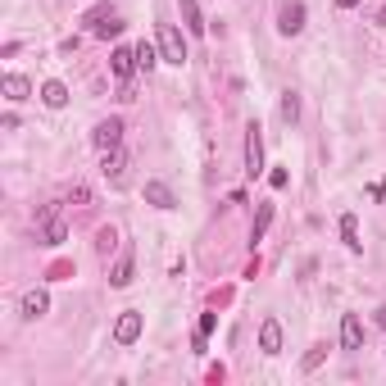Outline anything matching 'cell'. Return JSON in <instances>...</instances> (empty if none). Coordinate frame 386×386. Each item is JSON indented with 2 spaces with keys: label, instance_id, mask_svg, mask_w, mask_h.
<instances>
[{
  "label": "cell",
  "instance_id": "ac0fdd59",
  "mask_svg": "<svg viewBox=\"0 0 386 386\" xmlns=\"http://www.w3.org/2000/svg\"><path fill=\"white\" fill-rule=\"evenodd\" d=\"M268 223H273V205H259V214H254V227H250V241H264Z\"/></svg>",
  "mask_w": 386,
  "mask_h": 386
},
{
  "label": "cell",
  "instance_id": "e0dca14e",
  "mask_svg": "<svg viewBox=\"0 0 386 386\" xmlns=\"http://www.w3.org/2000/svg\"><path fill=\"white\" fill-rule=\"evenodd\" d=\"M132 273H136L132 254H123L119 264H114V273H110V287H128V282H132Z\"/></svg>",
  "mask_w": 386,
  "mask_h": 386
},
{
  "label": "cell",
  "instance_id": "277c9868",
  "mask_svg": "<svg viewBox=\"0 0 386 386\" xmlns=\"http://www.w3.org/2000/svg\"><path fill=\"white\" fill-rule=\"evenodd\" d=\"M91 141H96V150H119V145H123V119H105V123H96Z\"/></svg>",
  "mask_w": 386,
  "mask_h": 386
},
{
  "label": "cell",
  "instance_id": "8fae6325",
  "mask_svg": "<svg viewBox=\"0 0 386 386\" xmlns=\"http://www.w3.org/2000/svg\"><path fill=\"white\" fill-rule=\"evenodd\" d=\"M41 219H45V227H41V245H59V241H64V236H68V227H64V223L55 219V210H45Z\"/></svg>",
  "mask_w": 386,
  "mask_h": 386
},
{
  "label": "cell",
  "instance_id": "44dd1931",
  "mask_svg": "<svg viewBox=\"0 0 386 386\" xmlns=\"http://www.w3.org/2000/svg\"><path fill=\"white\" fill-rule=\"evenodd\" d=\"M114 245H119V232H114V227H100V232H96V250H100V254H110Z\"/></svg>",
  "mask_w": 386,
  "mask_h": 386
},
{
  "label": "cell",
  "instance_id": "8992f818",
  "mask_svg": "<svg viewBox=\"0 0 386 386\" xmlns=\"http://www.w3.org/2000/svg\"><path fill=\"white\" fill-rule=\"evenodd\" d=\"M341 345L345 350H364V323H359V314H345L341 318Z\"/></svg>",
  "mask_w": 386,
  "mask_h": 386
},
{
  "label": "cell",
  "instance_id": "7402d4cb",
  "mask_svg": "<svg viewBox=\"0 0 386 386\" xmlns=\"http://www.w3.org/2000/svg\"><path fill=\"white\" fill-rule=\"evenodd\" d=\"M119 32H123V23H119V19H110V14L96 23V37H119Z\"/></svg>",
  "mask_w": 386,
  "mask_h": 386
},
{
  "label": "cell",
  "instance_id": "ba28073f",
  "mask_svg": "<svg viewBox=\"0 0 386 386\" xmlns=\"http://www.w3.org/2000/svg\"><path fill=\"white\" fill-rule=\"evenodd\" d=\"M259 350L264 354H282V323L277 318H264V327H259Z\"/></svg>",
  "mask_w": 386,
  "mask_h": 386
},
{
  "label": "cell",
  "instance_id": "52a82bcc",
  "mask_svg": "<svg viewBox=\"0 0 386 386\" xmlns=\"http://www.w3.org/2000/svg\"><path fill=\"white\" fill-rule=\"evenodd\" d=\"M110 68H114V77H119V82H128V77L136 73V50H128V45H119V50H114V55H110Z\"/></svg>",
  "mask_w": 386,
  "mask_h": 386
},
{
  "label": "cell",
  "instance_id": "cb8c5ba5",
  "mask_svg": "<svg viewBox=\"0 0 386 386\" xmlns=\"http://www.w3.org/2000/svg\"><path fill=\"white\" fill-rule=\"evenodd\" d=\"M287 182H291V173H287V168H273V173H268V187H277V191H282Z\"/></svg>",
  "mask_w": 386,
  "mask_h": 386
},
{
  "label": "cell",
  "instance_id": "603a6c76",
  "mask_svg": "<svg viewBox=\"0 0 386 386\" xmlns=\"http://www.w3.org/2000/svg\"><path fill=\"white\" fill-rule=\"evenodd\" d=\"M323 354H327V345H314V350L305 354V373H314V368L323 364Z\"/></svg>",
  "mask_w": 386,
  "mask_h": 386
},
{
  "label": "cell",
  "instance_id": "484cf974",
  "mask_svg": "<svg viewBox=\"0 0 386 386\" xmlns=\"http://www.w3.org/2000/svg\"><path fill=\"white\" fill-rule=\"evenodd\" d=\"M377 327H382V332H386V305H382V309H377Z\"/></svg>",
  "mask_w": 386,
  "mask_h": 386
},
{
  "label": "cell",
  "instance_id": "3957f363",
  "mask_svg": "<svg viewBox=\"0 0 386 386\" xmlns=\"http://www.w3.org/2000/svg\"><path fill=\"white\" fill-rule=\"evenodd\" d=\"M141 327H145L141 309H123V314H119V323H114V341H119V345H136Z\"/></svg>",
  "mask_w": 386,
  "mask_h": 386
},
{
  "label": "cell",
  "instance_id": "5b68a950",
  "mask_svg": "<svg viewBox=\"0 0 386 386\" xmlns=\"http://www.w3.org/2000/svg\"><path fill=\"white\" fill-rule=\"evenodd\" d=\"M277 32L282 37L305 32V5H300V0H287V5H282V14H277Z\"/></svg>",
  "mask_w": 386,
  "mask_h": 386
},
{
  "label": "cell",
  "instance_id": "7c38bea8",
  "mask_svg": "<svg viewBox=\"0 0 386 386\" xmlns=\"http://www.w3.org/2000/svg\"><path fill=\"white\" fill-rule=\"evenodd\" d=\"M177 10H182V23H187V32H205V28H210V23H205V19H200V5H196V0H177Z\"/></svg>",
  "mask_w": 386,
  "mask_h": 386
},
{
  "label": "cell",
  "instance_id": "83f0119b",
  "mask_svg": "<svg viewBox=\"0 0 386 386\" xmlns=\"http://www.w3.org/2000/svg\"><path fill=\"white\" fill-rule=\"evenodd\" d=\"M377 23H382V28H386V5H382V14H377Z\"/></svg>",
  "mask_w": 386,
  "mask_h": 386
},
{
  "label": "cell",
  "instance_id": "9a60e30c",
  "mask_svg": "<svg viewBox=\"0 0 386 386\" xmlns=\"http://www.w3.org/2000/svg\"><path fill=\"white\" fill-rule=\"evenodd\" d=\"M41 100L50 105V110H64V105H68V87H64V82H45V87H41Z\"/></svg>",
  "mask_w": 386,
  "mask_h": 386
},
{
  "label": "cell",
  "instance_id": "7a4b0ae2",
  "mask_svg": "<svg viewBox=\"0 0 386 386\" xmlns=\"http://www.w3.org/2000/svg\"><path fill=\"white\" fill-rule=\"evenodd\" d=\"M245 173L250 177L264 173V132H259V123L245 128Z\"/></svg>",
  "mask_w": 386,
  "mask_h": 386
},
{
  "label": "cell",
  "instance_id": "4fadbf2b",
  "mask_svg": "<svg viewBox=\"0 0 386 386\" xmlns=\"http://www.w3.org/2000/svg\"><path fill=\"white\" fill-rule=\"evenodd\" d=\"M5 96H10L14 105H19V100H28V96H32V82H28L23 73H10V77H5Z\"/></svg>",
  "mask_w": 386,
  "mask_h": 386
},
{
  "label": "cell",
  "instance_id": "5bb4252c",
  "mask_svg": "<svg viewBox=\"0 0 386 386\" xmlns=\"http://www.w3.org/2000/svg\"><path fill=\"white\" fill-rule=\"evenodd\" d=\"M145 200H150L154 210H173V191L164 182H145Z\"/></svg>",
  "mask_w": 386,
  "mask_h": 386
},
{
  "label": "cell",
  "instance_id": "2e32d148",
  "mask_svg": "<svg viewBox=\"0 0 386 386\" xmlns=\"http://www.w3.org/2000/svg\"><path fill=\"white\" fill-rule=\"evenodd\" d=\"M341 241H345V250H364V241H359V223H354V214H345L341 219Z\"/></svg>",
  "mask_w": 386,
  "mask_h": 386
},
{
  "label": "cell",
  "instance_id": "d6986e66",
  "mask_svg": "<svg viewBox=\"0 0 386 386\" xmlns=\"http://www.w3.org/2000/svg\"><path fill=\"white\" fill-rule=\"evenodd\" d=\"M159 55H164V50H154L150 41H141V45H136V68H145V73H150V68L159 64Z\"/></svg>",
  "mask_w": 386,
  "mask_h": 386
},
{
  "label": "cell",
  "instance_id": "30bf717a",
  "mask_svg": "<svg viewBox=\"0 0 386 386\" xmlns=\"http://www.w3.org/2000/svg\"><path fill=\"white\" fill-rule=\"evenodd\" d=\"M105 177H110L114 187L128 177V154H123V150H105Z\"/></svg>",
  "mask_w": 386,
  "mask_h": 386
},
{
  "label": "cell",
  "instance_id": "ffe728a7",
  "mask_svg": "<svg viewBox=\"0 0 386 386\" xmlns=\"http://www.w3.org/2000/svg\"><path fill=\"white\" fill-rule=\"evenodd\" d=\"M296 119H300V96L287 91V96H282V123H296Z\"/></svg>",
  "mask_w": 386,
  "mask_h": 386
},
{
  "label": "cell",
  "instance_id": "4316f807",
  "mask_svg": "<svg viewBox=\"0 0 386 386\" xmlns=\"http://www.w3.org/2000/svg\"><path fill=\"white\" fill-rule=\"evenodd\" d=\"M336 5H341V10H354V5H359V0H336Z\"/></svg>",
  "mask_w": 386,
  "mask_h": 386
},
{
  "label": "cell",
  "instance_id": "6da1fadb",
  "mask_svg": "<svg viewBox=\"0 0 386 386\" xmlns=\"http://www.w3.org/2000/svg\"><path fill=\"white\" fill-rule=\"evenodd\" d=\"M159 50H164V64H187V41H182V32H177L173 23H159Z\"/></svg>",
  "mask_w": 386,
  "mask_h": 386
},
{
  "label": "cell",
  "instance_id": "d4e9b609",
  "mask_svg": "<svg viewBox=\"0 0 386 386\" xmlns=\"http://www.w3.org/2000/svg\"><path fill=\"white\" fill-rule=\"evenodd\" d=\"M68 200H73V205H91V191L87 187H73V191H68Z\"/></svg>",
  "mask_w": 386,
  "mask_h": 386
},
{
  "label": "cell",
  "instance_id": "9c48e42d",
  "mask_svg": "<svg viewBox=\"0 0 386 386\" xmlns=\"http://www.w3.org/2000/svg\"><path fill=\"white\" fill-rule=\"evenodd\" d=\"M23 318H41V314H45V309H50V296H45V291L41 287H32V291H28V296H23Z\"/></svg>",
  "mask_w": 386,
  "mask_h": 386
}]
</instances>
